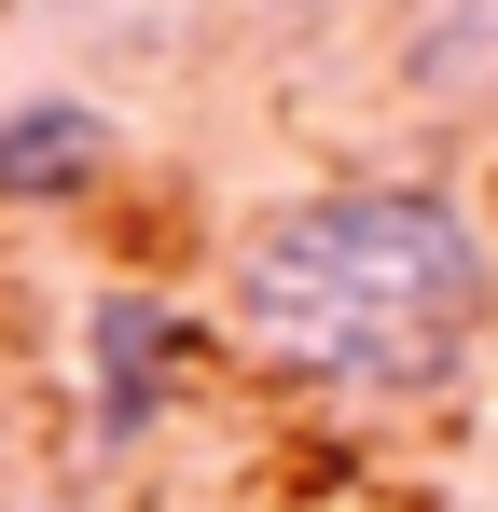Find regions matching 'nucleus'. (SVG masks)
I'll return each instance as SVG.
<instances>
[{
	"mask_svg": "<svg viewBox=\"0 0 498 512\" xmlns=\"http://www.w3.org/2000/svg\"><path fill=\"white\" fill-rule=\"evenodd\" d=\"M180 388H194V319L153 305V291H97V305H83V429L125 457V443L166 429Z\"/></svg>",
	"mask_w": 498,
	"mask_h": 512,
	"instance_id": "f03ea898",
	"label": "nucleus"
},
{
	"mask_svg": "<svg viewBox=\"0 0 498 512\" xmlns=\"http://www.w3.org/2000/svg\"><path fill=\"white\" fill-rule=\"evenodd\" d=\"M222 319L263 374L319 402H429L485 346L498 263L443 180H332V194H291L277 222H249Z\"/></svg>",
	"mask_w": 498,
	"mask_h": 512,
	"instance_id": "f257e3e1",
	"label": "nucleus"
},
{
	"mask_svg": "<svg viewBox=\"0 0 498 512\" xmlns=\"http://www.w3.org/2000/svg\"><path fill=\"white\" fill-rule=\"evenodd\" d=\"M111 167V125L83 97H14L0 111V208H83Z\"/></svg>",
	"mask_w": 498,
	"mask_h": 512,
	"instance_id": "7ed1b4c3",
	"label": "nucleus"
},
{
	"mask_svg": "<svg viewBox=\"0 0 498 512\" xmlns=\"http://www.w3.org/2000/svg\"><path fill=\"white\" fill-rule=\"evenodd\" d=\"M402 84L429 111H498V0H402Z\"/></svg>",
	"mask_w": 498,
	"mask_h": 512,
	"instance_id": "20e7f679",
	"label": "nucleus"
}]
</instances>
